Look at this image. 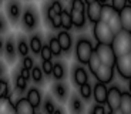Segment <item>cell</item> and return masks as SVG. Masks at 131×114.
Wrapping results in <instances>:
<instances>
[{"label": "cell", "instance_id": "cell-1", "mask_svg": "<svg viewBox=\"0 0 131 114\" xmlns=\"http://www.w3.org/2000/svg\"><path fill=\"white\" fill-rule=\"evenodd\" d=\"M111 49L114 51L115 57H121V56H127L131 51V33L121 30L117 33L113 39Z\"/></svg>", "mask_w": 131, "mask_h": 114}, {"label": "cell", "instance_id": "cell-2", "mask_svg": "<svg viewBox=\"0 0 131 114\" xmlns=\"http://www.w3.org/2000/svg\"><path fill=\"white\" fill-rule=\"evenodd\" d=\"M94 54L98 57L100 63L103 66H107V67H111L114 68L115 66V54L113 51L111 46H107V44H97L94 47Z\"/></svg>", "mask_w": 131, "mask_h": 114}, {"label": "cell", "instance_id": "cell-3", "mask_svg": "<svg viewBox=\"0 0 131 114\" xmlns=\"http://www.w3.org/2000/svg\"><path fill=\"white\" fill-rule=\"evenodd\" d=\"M93 34H94V39L97 40V44L111 46L113 39H114V34L111 33V30L108 29V26L103 22H97L94 24Z\"/></svg>", "mask_w": 131, "mask_h": 114}, {"label": "cell", "instance_id": "cell-4", "mask_svg": "<svg viewBox=\"0 0 131 114\" xmlns=\"http://www.w3.org/2000/svg\"><path fill=\"white\" fill-rule=\"evenodd\" d=\"M94 53V47H93L91 42L87 39H80L75 44V57L81 64H87L90 61V57Z\"/></svg>", "mask_w": 131, "mask_h": 114}, {"label": "cell", "instance_id": "cell-5", "mask_svg": "<svg viewBox=\"0 0 131 114\" xmlns=\"http://www.w3.org/2000/svg\"><path fill=\"white\" fill-rule=\"evenodd\" d=\"M71 23L77 29H81L85 24V4L81 0H74L71 3Z\"/></svg>", "mask_w": 131, "mask_h": 114}, {"label": "cell", "instance_id": "cell-6", "mask_svg": "<svg viewBox=\"0 0 131 114\" xmlns=\"http://www.w3.org/2000/svg\"><path fill=\"white\" fill-rule=\"evenodd\" d=\"M120 100H121V90L117 86H113V87L108 88L105 103H107V106H108V108H110L111 113L118 110V107H120Z\"/></svg>", "mask_w": 131, "mask_h": 114}, {"label": "cell", "instance_id": "cell-7", "mask_svg": "<svg viewBox=\"0 0 131 114\" xmlns=\"http://www.w3.org/2000/svg\"><path fill=\"white\" fill-rule=\"evenodd\" d=\"M84 4H87L85 9V16L89 17V20L91 23L100 22V13H101V4H104L103 2H84Z\"/></svg>", "mask_w": 131, "mask_h": 114}, {"label": "cell", "instance_id": "cell-8", "mask_svg": "<svg viewBox=\"0 0 131 114\" xmlns=\"http://www.w3.org/2000/svg\"><path fill=\"white\" fill-rule=\"evenodd\" d=\"M117 67L118 73L123 78H131V63H130V57L127 56H121V57H117L115 59V66Z\"/></svg>", "mask_w": 131, "mask_h": 114}, {"label": "cell", "instance_id": "cell-9", "mask_svg": "<svg viewBox=\"0 0 131 114\" xmlns=\"http://www.w3.org/2000/svg\"><path fill=\"white\" fill-rule=\"evenodd\" d=\"M94 77L98 80V83L107 84V83H110L113 80V77H114V68L100 64V67L94 71Z\"/></svg>", "mask_w": 131, "mask_h": 114}, {"label": "cell", "instance_id": "cell-10", "mask_svg": "<svg viewBox=\"0 0 131 114\" xmlns=\"http://www.w3.org/2000/svg\"><path fill=\"white\" fill-rule=\"evenodd\" d=\"M14 111H16V114H36V110H34L33 106L26 100V97H21L16 101Z\"/></svg>", "mask_w": 131, "mask_h": 114}, {"label": "cell", "instance_id": "cell-11", "mask_svg": "<svg viewBox=\"0 0 131 114\" xmlns=\"http://www.w3.org/2000/svg\"><path fill=\"white\" fill-rule=\"evenodd\" d=\"M107 90L105 84H101V83H97L93 88V96H94L95 103H98L100 106H103V103H105L107 100Z\"/></svg>", "mask_w": 131, "mask_h": 114}, {"label": "cell", "instance_id": "cell-12", "mask_svg": "<svg viewBox=\"0 0 131 114\" xmlns=\"http://www.w3.org/2000/svg\"><path fill=\"white\" fill-rule=\"evenodd\" d=\"M6 10H7V16H9V19L16 24V23L19 22V19H20V14H21V7H20V3H17V2L7 3Z\"/></svg>", "mask_w": 131, "mask_h": 114}, {"label": "cell", "instance_id": "cell-13", "mask_svg": "<svg viewBox=\"0 0 131 114\" xmlns=\"http://www.w3.org/2000/svg\"><path fill=\"white\" fill-rule=\"evenodd\" d=\"M118 16H120V22H121L123 30L131 33V7L125 6L124 9L118 13Z\"/></svg>", "mask_w": 131, "mask_h": 114}, {"label": "cell", "instance_id": "cell-14", "mask_svg": "<svg viewBox=\"0 0 131 114\" xmlns=\"http://www.w3.org/2000/svg\"><path fill=\"white\" fill-rule=\"evenodd\" d=\"M26 100L33 106V108H34V110H36L37 107H40V104H41V94H40L39 88H36V87L29 88L27 96H26Z\"/></svg>", "mask_w": 131, "mask_h": 114}, {"label": "cell", "instance_id": "cell-15", "mask_svg": "<svg viewBox=\"0 0 131 114\" xmlns=\"http://www.w3.org/2000/svg\"><path fill=\"white\" fill-rule=\"evenodd\" d=\"M23 24L26 26L27 30H33L34 27L37 26V16L36 13L33 12L31 9H27L26 12L23 13Z\"/></svg>", "mask_w": 131, "mask_h": 114}, {"label": "cell", "instance_id": "cell-16", "mask_svg": "<svg viewBox=\"0 0 131 114\" xmlns=\"http://www.w3.org/2000/svg\"><path fill=\"white\" fill-rule=\"evenodd\" d=\"M57 42H59L60 47H61V51H69L71 49V36L69 34V32H60L57 34Z\"/></svg>", "mask_w": 131, "mask_h": 114}, {"label": "cell", "instance_id": "cell-17", "mask_svg": "<svg viewBox=\"0 0 131 114\" xmlns=\"http://www.w3.org/2000/svg\"><path fill=\"white\" fill-rule=\"evenodd\" d=\"M118 110L123 114L131 113V94L128 91H121V100H120V107Z\"/></svg>", "mask_w": 131, "mask_h": 114}, {"label": "cell", "instance_id": "cell-18", "mask_svg": "<svg viewBox=\"0 0 131 114\" xmlns=\"http://www.w3.org/2000/svg\"><path fill=\"white\" fill-rule=\"evenodd\" d=\"M74 83L79 87H81V86L87 84L89 83V76H87V71H85L83 67H75L74 70Z\"/></svg>", "mask_w": 131, "mask_h": 114}, {"label": "cell", "instance_id": "cell-19", "mask_svg": "<svg viewBox=\"0 0 131 114\" xmlns=\"http://www.w3.org/2000/svg\"><path fill=\"white\" fill-rule=\"evenodd\" d=\"M105 24L108 26V29L111 30V33L114 34V36L117 34V33H120V32L123 30V27H121V22H120V16H118L117 12H115V13L113 14L111 19L108 20V22L105 23Z\"/></svg>", "mask_w": 131, "mask_h": 114}, {"label": "cell", "instance_id": "cell-20", "mask_svg": "<svg viewBox=\"0 0 131 114\" xmlns=\"http://www.w3.org/2000/svg\"><path fill=\"white\" fill-rule=\"evenodd\" d=\"M115 13V10L111 7V4H101V13H100V22L103 23H107L108 20L111 19V16Z\"/></svg>", "mask_w": 131, "mask_h": 114}, {"label": "cell", "instance_id": "cell-21", "mask_svg": "<svg viewBox=\"0 0 131 114\" xmlns=\"http://www.w3.org/2000/svg\"><path fill=\"white\" fill-rule=\"evenodd\" d=\"M4 51H6V56L10 61H13L16 59V44H14V40L12 37L4 43Z\"/></svg>", "mask_w": 131, "mask_h": 114}, {"label": "cell", "instance_id": "cell-22", "mask_svg": "<svg viewBox=\"0 0 131 114\" xmlns=\"http://www.w3.org/2000/svg\"><path fill=\"white\" fill-rule=\"evenodd\" d=\"M60 22H61V27H64V32H69V30L73 27L70 12H67V10L63 9L61 13H60Z\"/></svg>", "mask_w": 131, "mask_h": 114}, {"label": "cell", "instance_id": "cell-23", "mask_svg": "<svg viewBox=\"0 0 131 114\" xmlns=\"http://www.w3.org/2000/svg\"><path fill=\"white\" fill-rule=\"evenodd\" d=\"M12 108H14V104L12 103L10 96L0 98V114H7Z\"/></svg>", "mask_w": 131, "mask_h": 114}, {"label": "cell", "instance_id": "cell-24", "mask_svg": "<svg viewBox=\"0 0 131 114\" xmlns=\"http://www.w3.org/2000/svg\"><path fill=\"white\" fill-rule=\"evenodd\" d=\"M43 47V42L39 36H33L30 39V43H29V49L31 50L34 54H40V50Z\"/></svg>", "mask_w": 131, "mask_h": 114}, {"label": "cell", "instance_id": "cell-25", "mask_svg": "<svg viewBox=\"0 0 131 114\" xmlns=\"http://www.w3.org/2000/svg\"><path fill=\"white\" fill-rule=\"evenodd\" d=\"M53 93H54L56 97L60 98V100H64V98L67 97V88H66V86L63 84V83H56V84L53 86Z\"/></svg>", "mask_w": 131, "mask_h": 114}, {"label": "cell", "instance_id": "cell-26", "mask_svg": "<svg viewBox=\"0 0 131 114\" xmlns=\"http://www.w3.org/2000/svg\"><path fill=\"white\" fill-rule=\"evenodd\" d=\"M47 46H49L50 51H51V56H60L61 54V47H60V44H59L56 37H51Z\"/></svg>", "mask_w": 131, "mask_h": 114}, {"label": "cell", "instance_id": "cell-27", "mask_svg": "<svg viewBox=\"0 0 131 114\" xmlns=\"http://www.w3.org/2000/svg\"><path fill=\"white\" fill-rule=\"evenodd\" d=\"M53 76L56 80H61L64 77V67H63L61 63H53Z\"/></svg>", "mask_w": 131, "mask_h": 114}, {"label": "cell", "instance_id": "cell-28", "mask_svg": "<svg viewBox=\"0 0 131 114\" xmlns=\"http://www.w3.org/2000/svg\"><path fill=\"white\" fill-rule=\"evenodd\" d=\"M29 43L26 42L24 39H19V42H17V51H19L20 56H23V57H26L27 54H29Z\"/></svg>", "mask_w": 131, "mask_h": 114}, {"label": "cell", "instance_id": "cell-29", "mask_svg": "<svg viewBox=\"0 0 131 114\" xmlns=\"http://www.w3.org/2000/svg\"><path fill=\"white\" fill-rule=\"evenodd\" d=\"M30 77L33 78V81L34 83H41V80H43L41 68H40L39 66H34V67L31 68V71H30Z\"/></svg>", "mask_w": 131, "mask_h": 114}, {"label": "cell", "instance_id": "cell-30", "mask_svg": "<svg viewBox=\"0 0 131 114\" xmlns=\"http://www.w3.org/2000/svg\"><path fill=\"white\" fill-rule=\"evenodd\" d=\"M87 64H89L90 71H91L93 74H94V71L97 70L98 67H100V64H101V63H100V60H98V57H97V56H95L94 53H93V56L90 57V61L87 63Z\"/></svg>", "mask_w": 131, "mask_h": 114}, {"label": "cell", "instance_id": "cell-31", "mask_svg": "<svg viewBox=\"0 0 131 114\" xmlns=\"http://www.w3.org/2000/svg\"><path fill=\"white\" fill-rule=\"evenodd\" d=\"M71 110H73V113H74V114H81L83 113V103H81V100H79L77 97L73 98V101H71Z\"/></svg>", "mask_w": 131, "mask_h": 114}, {"label": "cell", "instance_id": "cell-32", "mask_svg": "<svg viewBox=\"0 0 131 114\" xmlns=\"http://www.w3.org/2000/svg\"><path fill=\"white\" fill-rule=\"evenodd\" d=\"M80 94H81L83 98H90V97H91V94H93L91 86H90L89 83L84 84V86H81V87H80Z\"/></svg>", "mask_w": 131, "mask_h": 114}, {"label": "cell", "instance_id": "cell-33", "mask_svg": "<svg viewBox=\"0 0 131 114\" xmlns=\"http://www.w3.org/2000/svg\"><path fill=\"white\" fill-rule=\"evenodd\" d=\"M54 110H56V106H54V103L51 101V98L46 97V100H44V113L46 114H53Z\"/></svg>", "mask_w": 131, "mask_h": 114}, {"label": "cell", "instance_id": "cell-34", "mask_svg": "<svg viewBox=\"0 0 131 114\" xmlns=\"http://www.w3.org/2000/svg\"><path fill=\"white\" fill-rule=\"evenodd\" d=\"M9 96V83L4 78H0V98Z\"/></svg>", "mask_w": 131, "mask_h": 114}, {"label": "cell", "instance_id": "cell-35", "mask_svg": "<svg viewBox=\"0 0 131 114\" xmlns=\"http://www.w3.org/2000/svg\"><path fill=\"white\" fill-rule=\"evenodd\" d=\"M40 56H41L43 61H49V60H51V51H50L49 46L47 44H43L41 50H40Z\"/></svg>", "mask_w": 131, "mask_h": 114}, {"label": "cell", "instance_id": "cell-36", "mask_svg": "<svg viewBox=\"0 0 131 114\" xmlns=\"http://www.w3.org/2000/svg\"><path fill=\"white\" fill-rule=\"evenodd\" d=\"M125 6H127V0H113V3H111V7L117 13H120Z\"/></svg>", "mask_w": 131, "mask_h": 114}, {"label": "cell", "instance_id": "cell-37", "mask_svg": "<svg viewBox=\"0 0 131 114\" xmlns=\"http://www.w3.org/2000/svg\"><path fill=\"white\" fill-rule=\"evenodd\" d=\"M41 71H43V74H47V76H50L53 73V61L51 60H49V61H43L41 63Z\"/></svg>", "mask_w": 131, "mask_h": 114}, {"label": "cell", "instance_id": "cell-38", "mask_svg": "<svg viewBox=\"0 0 131 114\" xmlns=\"http://www.w3.org/2000/svg\"><path fill=\"white\" fill-rule=\"evenodd\" d=\"M16 88L19 91H24L27 88V81L24 80L23 77H20V76L16 77Z\"/></svg>", "mask_w": 131, "mask_h": 114}, {"label": "cell", "instance_id": "cell-39", "mask_svg": "<svg viewBox=\"0 0 131 114\" xmlns=\"http://www.w3.org/2000/svg\"><path fill=\"white\" fill-rule=\"evenodd\" d=\"M33 67H34V61H33L31 57H29V56L23 57V68H26V70H30V71H31Z\"/></svg>", "mask_w": 131, "mask_h": 114}, {"label": "cell", "instance_id": "cell-40", "mask_svg": "<svg viewBox=\"0 0 131 114\" xmlns=\"http://www.w3.org/2000/svg\"><path fill=\"white\" fill-rule=\"evenodd\" d=\"M50 9H51L56 14H60L61 13V10H63V6H61L60 2H53V3L50 4Z\"/></svg>", "mask_w": 131, "mask_h": 114}, {"label": "cell", "instance_id": "cell-41", "mask_svg": "<svg viewBox=\"0 0 131 114\" xmlns=\"http://www.w3.org/2000/svg\"><path fill=\"white\" fill-rule=\"evenodd\" d=\"M50 22H51V26L54 27V29H59V27H61V22H60V14H56L54 17H51V19H50Z\"/></svg>", "mask_w": 131, "mask_h": 114}, {"label": "cell", "instance_id": "cell-42", "mask_svg": "<svg viewBox=\"0 0 131 114\" xmlns=\"http://www.w3.org/2000/svg\"><path fill=\"white\" fill-rule=\"evenodd\" d=\"M93 114H107V113H105V108H104V106H100V104H97L94 108H93Z\"/></svg>", "mask_w": 131, "mask_h": 114}, {"label": "cell", "instance_id": "cell-43", "mask_svg": "<svg viewBox=\"0 0 131 114\" xmlns=\"http://www.w3.org/2000/svg\"><path fill=\"white\" fill-rule=\"evenodd\" d=\"M19 76H20V77H23L24 80L27 81V80L30 78V70H26V68H23V67H21V68H20V73H19Z\"/></svg>", "mask_w": 131, "mask_h": 114}, {"label": "cell", "instance_id": "cell-44", "mask_svg": "<svg viewBox=\"0 0 131 114\" xmlns=\"http://www.w3.org/2000/svg\"><path fill=\"white\" fill-rule=\"evenodd\" d=\"M6 29H7L6 20H4V17L0 14V32H6Z\"/></svg>", "mask_w": 131, "mask_h": 114}, {"label": "cell", "instance_id": "cell-45", "mask_svg": "<svg viewBox=\"0 0 131 114\" xmlns=\"http://www.w3.org/2000/svg\"><path fill=\"white\" fill-rule=\"evenodd\" d=\"M3 49H4V42L2 39H0V53L3 51Z\"/></svg>", "mask_w": 131, "mask_h": 114}, {"label": "cell", "instance_id": "cell-46", "mask_svg": "<svg viewBox=\"0 0 131 114\" xmlns=\"http://www.w3.org/2000/svg\"><path fill=\"white\" fill-rule=\"evenodd\" d=\"M53 114H63V110H61V108H56Z\"/></svg>", "mask_w": 131, "mask_h": 114}, {"label": "cell", "instance_id": "cell-47", "mask_svg": "<svg viewBox=\"0 0 131 114\" xmlns=\"http://www.w3.org/2000/svg\"><path fill=\"white\" fill-rule=\"evenodd\" d=\"M3 71H4V70H3V64H2V63H0V76L3 74Z\"/></svg>", "mask_w": 131, "mask_h": 114}, {"label": "cell", "instance_id": "cell-48", "mask_svg": "<svg viewBox=\"0 0 131 114\" xmlns=\"http://www.w3.org/2000/svg\"><path fill=\"white\" fill-rule=\"evenodd\" d=\"M7 114H16V111H14V108H12V110H10Z\"/></svg>", "mask_w": 131, "mask_h": 114}, {"label": "cell", "instance_id": "cell-49", "mask_svg": "<svg viewBox=\"0 0 131 114\" xmlns=\"http://www.w3.org/2000/svg\"><path fill=\"white\" fill-rule=\"evenodd\" d=\"M113 114H123V113L120 110H115V111H113Z\"/></svg>", "mask_w": 131, "mask_h": 114}, {"label": "cell", "instance_id": "cell-50", "mask_svg": "<svg viewBox=\"0 0 131 114\" xmlns=\"http://www.w3.org/2000/svg\"><path fill=\"white\" fill-rule=\"evenodd\" d=\"M128 88H130V91H128V93L131 94V78H130V86H128Z\"/></svg>", "mask_w": 131, "mask_h": 114}, {"label": "cell", "instance_id": "cell-51", "mask_svg": "<svg viewBox=\"0 0 131 114\" xmlns=\"http://www.w3.org/2000/svg\"><path fill=\"white\" fill-rule=\"evenodd\" d=\"M128 57H130V63H131V51H130V54H128Z\"/></svg>", "mask_w": 131, "mask_h": 114}, {"label": "cell", "instance_id": "cell-52", "mask_svg": "<svg viewBox=\"0 0 131 114\" xmlns=\"http://www.w3.org/2000/svg\"><path fill=\"white\" fill-rule=\"evenodd\" d=\"M108 114H113V113H111V111H110V113H108Z\"/></svg>", "mask_w": 131, "mask_h": 114}, {"label": "cell", "instance_id": "cell-53", "mask_svg": "<svg viewBox=\"0 0 131 114\" xmlns=\"http://www.w3.org/2000/svg\"><path fill=\"white\" fill-rule=\"evenodd\" d=\"M130 114H131V113H130Z\"/></svg>", "mask_w": 131, "mask_h": 114}]
</instances>
